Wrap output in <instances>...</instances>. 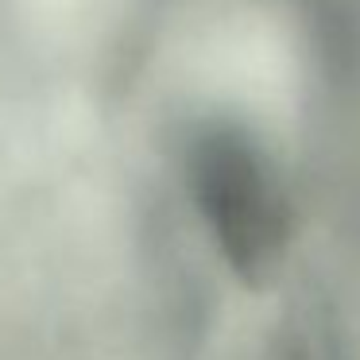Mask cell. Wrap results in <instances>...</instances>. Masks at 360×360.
I'll return each instance as SVG.
<instances>
[{
	"instance_id": "1",
	"label": "cell",
	"mask_w": 360,
	"mask_h": 360,
	"mask_svg": "<svg viewBox=\"0 0 360 360\" xmlns=\"http://www.w3.org/2000/svg\"><path fill=\"white\" fill-rule=\"evenodd\" d=\"M182 174L229 271L248 287L275 279L295 236V202L267 143L233 117H205L186 136Z\"/></svg>"
},
{
	"instance_id": "2",
	"label": "cell",
	"mask_w": 360,
	"mask_h": 360,
	"mask_svg": "<svg viewBox=\"0 0 360 360\" xmlns=\"http://www.w3.org/2000/svg\"><path fill=\"white\" fill-rule=\"evenodd\" d=\"M283 360H337V345L321 314H302L283 337Z\"/></svg>"
}]
</instances>
